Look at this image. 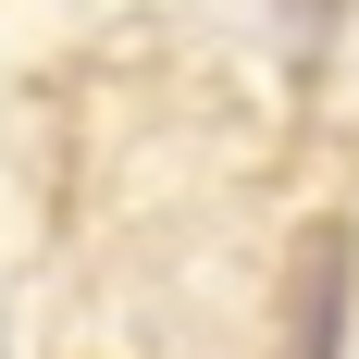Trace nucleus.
<instances>
[{
  "label": "nucleus",
  "mask_w": 359,
  "mask_h": 359,
  "mask_svg": "<svg viewBox=\"0 0 359 359\" xmlns=\"http://www.w3.org/2000/svg\"><path fill=\"white\" fill-rule=\"evenodd\" d=\"M334 323H347V223H310L285 273V359H334Z\"/></svg>",
  "instance_id": "1"
}]
</instances>
